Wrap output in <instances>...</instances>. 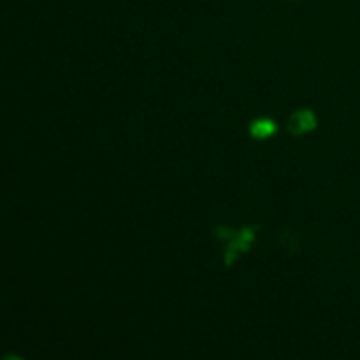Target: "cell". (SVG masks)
Wrapping results in <instances>:
<instances>
[{
	"mask_svg": "<svg viewBox=\"0 0 360 360\" xmlns=\"http://www.w3.org/2000/svg\"><path fill=\"white\" fill-rule=\"evenodd\" d=\"M276 131V127L267 121V119H259L255 125H252V134L257 136V138H267L269 134H274Z\"/></svg>",
	"mask_w": 360,
	"mask_h": 360,
	"instance_id": "2",
	"label": "cell"
},
{
	"mask_svg": "<svg viewBox=\"0 0 360 360\" xmlns=\"http://www.w3.org/2000/svg\"><path fill=\"white\" fill-rule=\"evenodd\" d=\"M288 127H290V131H295V134H305V131H309V129L316 127V117H314L311 110H299V112H295V115L290 117Z\"/></svg>",
	"mask_w": 360,
	"mask_h": 360,
	"instance_id": "1",
	"label": "cell"
},
{
	"mask_svg": "<svg viewBox=\"0 0 360 360\" xmlns=\"http://www.w3.org/2000/svg\"><path fill=\"white\" fill-rule=\"evenodd\" d=\"M5 360H20V358H15V356H7Z\"/></svg>",
	"mask_w": 360,
	"mask_h": 360,
	"instance_id": "3",
	"label": "cell"
}]
</instances>
